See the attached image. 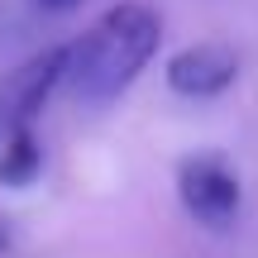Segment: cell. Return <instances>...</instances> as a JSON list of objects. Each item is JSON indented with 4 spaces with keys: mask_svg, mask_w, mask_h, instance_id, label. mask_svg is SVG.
<instances>
[{
    "mask_svg": "<svg viewBox=\"0 0 258 258\" xmlns=\"http://www.w3.org/2000/svg\"><path fill=\"white\" fill-rule=\"evenodd\" d=\"M43 167V148H38L34 129H10L5 148H0V182L5 186H29Z\"/></svg>",
    "mask_w": 258,
    "mask_h": 258,
    "instance_id": "5b68a950",
    "label": "cell"
},
{
    "mask_svg": "<svg viewBox=\"0 0 258 258\" xmlns=\"http://www.w3.org/2000/svg\"><path fill=\"white\" fill-rule=\"evenodd\" d=\"M167 86L186 101H211V96L230 91L239 77V53L230 43H191L182 53L167 57Z\"/></svg>",
    "mask_w": 258,
    "mask_h": 258,
    "instance_id": "277c9868",
    "label": "cell"
},
{
    "mask_svg": "<svg viewBox=\"0 0 258 258\" xmlns=\"http://www.w3.org/2000/svg\"><path fill=\"white\" fill-rule=\"evenodd\" d=\"M67 77V43L57 48H43V53H34L29 62H19L15 72L0 82V129H29L34 124V115L43 110V101L62 86Z\"/></svg>",
    "mask_w": 258,
    "mask_h": 258,
    "instance_id": "3957f363",
    "label": "cell"
},
{
    "mask_svg": "<svg viewBox=\"0 0 258 258\" xmlns=\"http://www.w3.org/2000/svg\"><path fill=\"white\" fill-rule=\"evenodd\" d=\"M38 10H53V15H67V10H77L82 0H34Z\"/></svg>",
    "mask_w": 258,
    "mask_h": 258,
    "instance_id": "8992f818",
    "label": "cell"
},
{
    "mask_svg": "<svg viewBox=\"0 0 258 258\" xmlns=\"http://www.w3.org/2000/svg\"><path fill=\"white\" fill-rule=\"evenodd\" d=\"M177 196H182L186 215L201 220L206 230H230L244 206L239 172L225 153H186L177 163Z\"/></svg>",
    "mask_w": 258,
    "mask_h": 258,
    "instance_id": "7a4b0ae2",
    "label": "cell"
},
{
    "mask_svg": "<svg viewBox=\"0 0 258 258\" xmlns=\"http://www.w3.org/2000/svg\"><path fill=\"white\" fill-rule=\"evenodd\" d=\"M163 43V19L144 0L110 5L77 43H67V77L62 86L82 105H110L120 91L134 86V77L153 62Z\"/></svg>",
    "mask_w": 258,
    "mask_h": 258,
    "instance_id": "6da1fadb",
    "label": "cell"
},
{
    "mask_svg": "<svg viewBox=\"0 0 258 258\" xmlns=\"http://www.w3.org/2000/svg\"><path fill=\"white\" fill-rule=\"evenodd\" d=\"M0 249H5V225H0Z\"/></svg>",
    "mask_w": 258,
    "mask_h": 258,
    "instance_id": "52a82bcc",
    "label": "cell"
}]
</instances>
